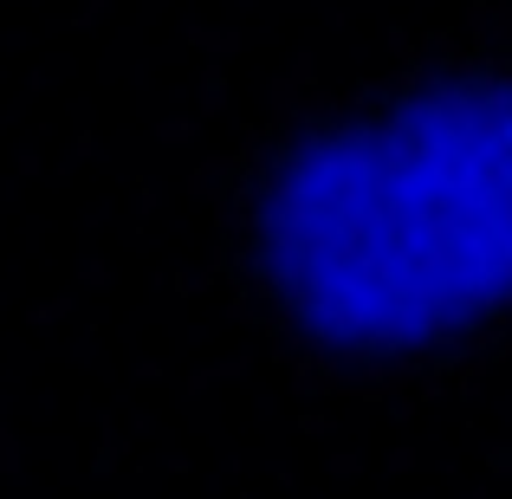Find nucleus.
Listing matches in <instances>:
<instances>
[{
  "label": "nucleus",
  "instance_id": "f257e3e1",
  "mask_svg": "<svg viewBox=\"0 0 512 499\" xmlns=\"http://www.w3.org/2000/svg\"><path fill=\"white\" fill-rule=\"evenodd\" d=\"M266 279L344 350H422L512 305V98L415 91L286 156Z\"/></svg>",
  "mask_w": 512,
  "mask_h": 499
}]
</instances>
